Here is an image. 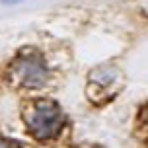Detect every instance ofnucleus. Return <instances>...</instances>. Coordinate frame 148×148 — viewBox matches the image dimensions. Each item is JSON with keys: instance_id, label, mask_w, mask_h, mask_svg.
I'll use <instances>...</instances> for the list:
<instances>
[{"instance_id": "nucleus-3", "label": "nucleus", "mask_w": 148, "mask_h": 148, "mask_svg": "<svg viewBox=\"0 0 148 148\" xmlns=\"http://www.w3.org/2000/svg\"><path fill=\"white\" fill-rule=\"evenodd\" d=\"M138 121L142 123V127L146 129V133H148V103L140 109V113H138Z\"/></svg>"}, {"instance_id": "nucleus-1", "label": "nucleus", "mask_w": 148, "mask_h": 148, "mask_svg": "<svg viewBox=\"0 0 148 148\" xmlns=\"http://www.w3.org/2000/svg\"><path fill=\"white\" fill-rule=\"evenodd\" d=\"M23 117H25V125L29 129V133L39 140H49L53 136H57L66 121L62 109L51 99L31 101L23 111Z\"/></svg>"}, {"instance_id": "nucleus-2", "label": "nucleus", "mask_w": 148, "mask_h": 148, "mask_svg": "<svg viewBox=\"0 0 148 148\" xmlns=\"http://www.w3.org/2000/svg\"><path fill=\"white\" fill-rule=\"evenodd\" d=\"M10 74L12 80L23 88H41L47 82V68L43 64V59L33 51L20 55L12 62Z\"/></svg>"}, {"instance_id": "nucleus-5", "label": "nucleus", "mask_w": 148, "mask_h": 148, "mask_svg": "<svg viewBox=\"0 0 148 148\" xmlns=\"http://www.w3.org/2000/svg\"><path fill=\"white\" fill-rule=\"evenodd\" d=\"M86 148H101V146H96V144H92V146H86Z\"/></svg>"}, {"instance_id": "nucleus-4", "label": "nucleus", "mask_w": 148, "mask_h": 148, "mask_svg": "<svg viewBox=\"0 0 148 148\" xmlns=\"http://www.w3.org/2000/svg\"><path fill=\"white\" fill-rule=\"evenodd\" d=\"M0 148H20V144L14 140H8V138H0Z\"/></svg>"}]
</instances>
